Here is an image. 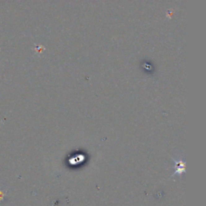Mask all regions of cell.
<instances>
[{
  "label": "cell",
  "mask_w": 206,
  "mask_h": 206,
  "mask_svg": "<svg viewBox=\"0 0 206 206\" xmlns=\"http://www.w3.org/2000/svg\"><path fill=\"white\" fill-rule=\"evenodd\" d=\"M3 196H4L3 192H1V191H0V200H2V197H3Z\"/></svg>",
  "instance_id": "1"
}]
</instances>
